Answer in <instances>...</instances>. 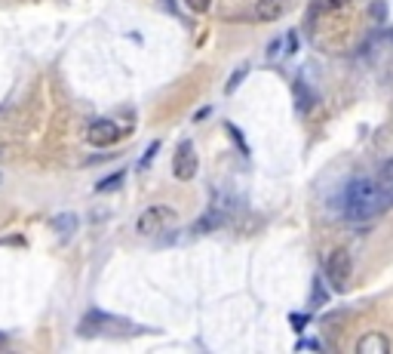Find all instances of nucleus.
<instances>
[{"label":"nucleus","mask_w":393,"mask_h":354,"mask_svg":"<svg viewBox=\"0 0 393 354\" xmlns=\"http://www.w3.org/2000/svg\"><path fill=\"white\" fill-rule=\"evenodd\" d=\"M393 203V194L381 188L378 179H369V176H356V179L347 182V188L341 194V212L353 222H365V219L381 216Z\"/></svg>","instance_id":"obj_1"},{"label":"nucleus","mask_w":393,"mask_h":354,"mask_svg":"<svg viewBox=\"0 0 393 354\" xmlns=\"http://www.w3.org/2000/svg\"><path fill=\"white\" fill-rule=\"evenodd\" d=\"M351 274H353V259H351V253H347V250H335L326 259V280H329V287H332L335 293H344Z\"/></svg>","instance_id":"obj_2"},{"label":"nucleus","mask_w":393,"mask_h":354,"mask_svg":"<svg viewBox=\"0 0 393 354\" xmlns=\"http://www.w3.org/2000/svg\"><path fill=\"white\" fill-rule=\"evenodd\" d=\"M196 170H200V161H196V148L191 139H182L175 148V157H172V176L178 182H191Z\"/></svg>","instance_id":"obj_3"},{"label":"nucleus","mask_w":393,"mask_h":354,"mask_svg":"<svg viewBox=\"0 0 393 354\" xmlns=\"http://www.w3.org/2000/svg\"><path fill=\"white\" fill-rule=\"evenodd\" d=\"M111 326H129V330H141V326H132L129 321H120V317H111L105 312H89L83 321H80V333L83 336H95V333H108Z\"/></svg>","instance_id":"obj_4"},{"label":"nucleus","mask_w":393,"mask_h":354,"mask_svg":"<svg viewBox=\"0 0 393 354\" xmlns=\"http://www.w3.org/2000/svg\"><path fill=\"white\" fill-rule=\"evenodd\" d=\"M169 219H172V212H169L166 207H148V210L139 216L136 232H139V234H160V232H163V228L169 225Z\"/></svg>","instance_id":"obj_5"},{"label":"nucleus","mask_w":393,"mask_h":354,"mask_svg":"<svg viewBox=\"0 0 393 354\" xmlns=\"http://www.w3.org/2000/svg\"><path fill=\"white\" fill-rule=\"evenodd\" d=\"M120 136H123V132H120V127L114 120H95L93 127H89V132H86V139L93 142V145H98V148L114 145Z\"/></svg>","instance_id":"obj_6"},{"label":"nucleus","mask_w":393,"mask_h":354,"mask_svg":"<svg viewBox=\"0 0 393 354\" xmlns=\"http://www.w3.org/2000/svg\"><path fill=\"white\" fill-rule=\"evenodd\" d=\"M286 13H289V0H258L255 4L258 22H280Z\"/></svg>","instance_id":"obj_7"},{"label":"nucleus","mask_w":393,"mask_h":354,"mask_svg":"<svg viewBox=\"0 0 393 354\" xmlns=\"http://www.w3.org/2000/svg\"><path fill=\"white\" fill-rule=\"evenodd\" d=\"M390 339L384 333H365L356 339V354H387Z\"/></svg>","instance_id":"obj_8"},{"label":"nucleus","mask_w":393,"mask_h":354,"mask_svg":"<svg viewBox=\"0 0 393 354\" xmlns=\"http://www.w3.org/2000/svg\"><path fill=\"white\" fill-rule=\"evenodd\" d=\"M225 222H228L225 212H221L218 207H212L206 216H200V219H196V222L191 225V232H194V234H209V232H216V228H221Z\"/></svg>","instance_id":"obj_9"},{"label":"nucleus","mask_w":393,"mask_h":354,"mask_svg":"<svg viewBox=\"0 0 393 354\" xmlns=\"http://www.w3.org/2000/svg\"><path fill=\"white\" fill-rule=\"evenodd\" d=\"M314 102H317V96L307 90V84L305 81H295V108H298V111H310V108H314Z\"/></svg>","instance_id":"obj_10"},{"label":"nucleus","mask_w":393,"mask_h":354,"mask_svg":"<svg viewBox=\"0 0 393 354\" xmlns=\"http://www.w3.org/2000/svg\"><path fill=\"white\" fill-rule=\"evenodd\" d=\"M347 4H351V0H310V10H314V13H323V16H329V13H338V10H344Z\"/></svg>","instance_id":"obj_11"},{"label":"nucleus","mask_w":393,"mask_h":354,"mask_svg":"<svg viewBox=\"0 0 393 354\" xmlns=\"http://www.w3.org/2000/svg\"><path fill=\"white\" fill-rule=\"evenodd\" d=\"M52 228L61 234V237H71L77 228V216H71V212H65V216H56L52 219Z\"/></svg>","instance_id":"obj_12"},{"label":"nucleus","mask_w":393,"mask_h":354,"mask_svg":"<svg viewBox=\"0 0 393 354\" xmlns=\"http://www.w3.org/2000/svg\"><path fill=\"white\" fill-rule=\"evenodd\" d=\"M123 179H127V173L120 170V173H114V176H108V179L98 182V185H95V191H98V194H105V191H117L120 185H123Z\"/></svg>","instance_id":"obj_13"},{"label":"nucleus","mask_w":393,"mask_h":354,"mask_svg":"<svg viewBox=\"0 0 393 354\" xmlns=\"http://www.w3.org/2000/svg\"><path fill=\"white\" fill-rule=\"evenodd\" d=\"M378 182H381V188L384 191H390L393 194V157L387 164H381V170H378Z\"/></svg>","instance_id":"obj_14"},{"label":"nucleus","mask_w":393,"mask_h":354,"mask_svg":"<svg viewBox=\"0 0 393 354\" xmlns=\"http://www.w3.org/2000/svg\"><path fill=\"white\" fill-rule=\"evenodd\" d=\"M246 74H249V65H240V68L234 71V77L228 81V93H237V86H240V81H243Z\"/></svg>","instance_id":"obj_15"},{"label":"nucleus","mask_w":393,"mask_h":354,"mask_svg":"<svg viewBox=\"0 0 393 354\" xmlns=\"http://www.w3.org/2000/svg\"><path fill=\"white\" fill-rule=\"evenodd\" d=\"M326 296H329V293L323 290V280H319V278H314V293H310V302H314V305H317V302L323 305V302H326Z\"/></svg>","instance_id":"obj_16"},{"label":"nucleus","mask_w":393,"mask_h":354,"mask_svg":"<svg viewBox=\"0 0 393 354\" xmlns=\"http://www.w3.org/2000/svg\"><path fill=\"white\" fill-rule=\"evenodd\" d=\"M228 132H230V136H234V142H237V145H240V152H243V154L249 157V145H246V139L240 136V130L234 127V123H228Z\"/></svg>","instance_id":"obj_17"},{"label":"nucleus","mask_w":393,"mask_h":354,"mask_svg":"<svg viewBox=\"0 0 393 354\" xmlns=\"http://www.w3.org/2000/svg\"><path fill=\"white\" fill-rule=\"evenodd\" d=\"M184 4H187V10H194V13H206L212 6V0H184Z\"/></svg>","instance_id":"obj_18"},{"label":"nucleus","mask_w":393,"mask_h":354,"mask_svg":"<svg viewBox=\"0 0 393 354\" xmlns=\"http://www.w3.org/2000/svg\"><path fill=\"white\" fill-rule=\"evenodd\" d=\"M157 152H160V142H151V148H148V152H145V157H141V164H139L141 170H145V166H148L151 161H154V154H157Z\"/></svg>","instance_id":"obj_19"},{"label":"nucleus","mask_w":393,"mask_h":354,"mask_svg":"<svg viewBox=\"0 0 393 354\" xmlns=\"http://www.w3.org/2000/svg\"><path fill=\"white\" fill-rule=\"evenodd\" d=\"M289 324L295 326V333H301L307 326V314H289Z\"/></svg>","instance_id":"obj_20"},{"label":"nucleus","mask_w":393,"mask_h":354,"mask_svg":"<svg viewBox=\"0 0 393 354\" xmlns=\"http://www.w3.org/2000/svg\"><path fill=\"white\" fill-rule=\"evenodd\" d=\"M372 10H375V19H384V4H381V0L372 6Z\"/></svg>","instance_id":"obj_21"},{"label":"nucleus","mask_w":393,"mask_h":354,"mask_svg":"<svg viewBox=\"0 0 393 354\" xmlns=\"http://www.w3.org/2000/svg\"><path fill=\"white\" fill-rule=\"evenodd\" d=\"M0 182H4V173H0Z\"/></svg>","instance_id":"obj_22"}]
</instances>
